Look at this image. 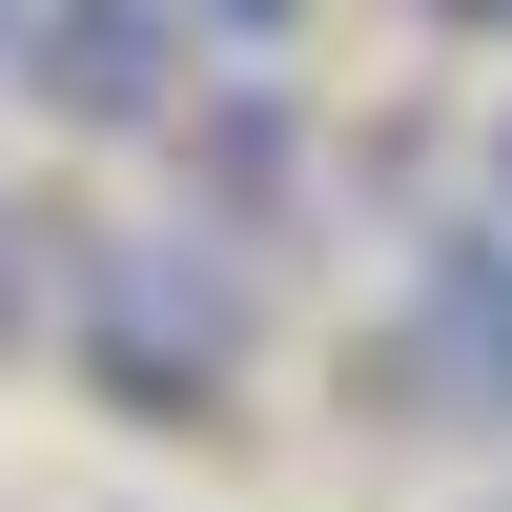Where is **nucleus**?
<instances>
[{
    "mask_svg": "<svg viewBox=\"0 0 512 512\" xmlns=\"http://www.w3.org/2000/svg\"><path fill=\"white\" fill-rule=\"evenodd\" d=\"M62 328H82V369H103V410H226V369H246V267L205 226H103L62 267Z\"/></svg>",
    "mask_w": 512,
    "mask_h": 512,
    "instance_id": "nucleus-1",
    "label": "nucleus"
},
{
    "mask_svg": "<svg viewBox=\"0 0 512 512\" xmlns=\"http://www.w3.org/2000/svg\"><path fill=\"white\" fill-rule=\"evenodd\" d=\"M369 390L410 431H512V226H431L369 328Z\"/></svg>",
    "mask_w": 512,
    "mask_h": 512,
    "instance_id": "nucleus-2",
    "label": "nucleus"
},
{
    "mask_svg": "<svg viewBox=\"0 0 512 512\" xmlns=\"http://www.w3.org/2000/svg\"><path fill=\"white\" fill-rule=\"evenodd\" d=\"M185 0H41V41H21V82L62 123H103V144H144V123H185Z\"/></svg>",
    "mask_w": 512,
    "mask_h": 512,
    "instance_id": "nucleus-3",
    "label": "nucleus"
},
{
    "mask_svg": "<svg viewBox=\"0 0 512 512\" xmlns=\"http://www.w3.org/2000/svg\"><path fill=\"white\" fill-rule=\"evenodd\" d=\"M185 21H205V41H287L308 0H185Z\"/></svg>",
    "mask_w": 512,
    "mask_h": 512,
    "instance_id": "nucleus-4",
    "label": "nucleus"
},
{
    "mask_svg": "<svg viewBox=\"0 0 512 512\" xmlns=\"http://www.w3.org/2000/svg\"><path fill=\"white\" fill-rule=\"evenodd\" d=\"M410 21H451V41H512V0H410Z\"/></svg>",
    "mask_w": 512,
    "mask_h": 512,
    "instance_id": "nucleus-5",
    "label": "nucleus"
},
{
    "mask_svg": "<svg viewBox=\"0 0 512 512\" xmlns=\"http://www.w3.org/2000/svg\"><path fill=\"white\" fill-rule=\"evenodd\" d=\"M21 41H41V0H0V82H21Z\"/></svg>",
    "mask_w": 512,
    "mask_h": 512,
    "instance_id": "nucleus-6",
    "label": "nucleus"
},
{
    "mask_svg": "<svg viewBox=\"0 0 512 512\" xmlns=\"http://www.w3.org/2000/svg\"><path fill=\"white\" fill-rule=\"evenodd\" d=\"M492 205H512V103H492Z\"/></svg>",
    "mask_w": 512,
    "mask_h": 512,
    "instance_id": "nucleus-7",
    "label": "nucleus"
},
{
    "mask_svg": "<svg viewBox=\"0 0 512 512\" xmlns=\"http://www.w3.org/2000/svg\"><path fill=\"white\" fill-rule=\"evenodd\" d=\"M0 328H21V267H0Z\"/></svg>",
    "mask_w": 512,
    "mask_h": 512,
    "instance_id": "nucleus-8",
    "label": "nucleus"
}]
</instances>
